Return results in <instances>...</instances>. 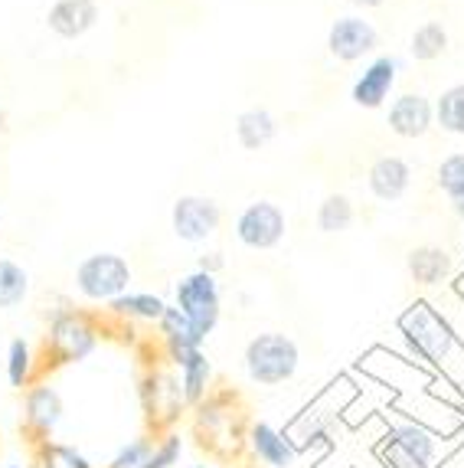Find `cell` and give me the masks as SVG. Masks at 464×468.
<instances>
[{
	"label": "cell",
	"instance_id": "27",
	"mask_svg": "<svg viewBox=\"0 0 464 468\" xmlns=\"http://www.w3.org/2000/svg\"><path fill=\"white\" fill-rule=\"evenodd\" d=\"M43 468H95L92 462L82 452H76L72 445H59V442H47L43 445Z\"/></svg>",
	"mask_w": 464,
	"mask_h": 468
},
{
	"label": "cell",
	"instance_id": "9",
	"mask_svg": "<svg viewBox=\"0 0 464 468\" xmlns=\"http://www.w3.org/2000/svg\"><path fill=\"white\" fill-rule=\"evenodd\" d=\"M399 72H403V59L399 56H376V59H370L366 69L356 76L353 89H350L353 105H360L366 112L383 109L389 101V95H393Z\"/></svg>",
	"mask_w": 464,
	"mask_h": 468
},
{
	"label": "cell",
	"instance_id": "34",
	"mask_svg": "<svg viewBox=\"0 0 464 468\" xmlns=\"http://www.w3.org/2000/svg\"><path fill=\"white\" fill-rule=\"evenodd\" d=\"M190 468H209V465H190Z\"/></svg>",
	"mask_w": 464,
	"mask_h": 468
},
{
	"label": "cell",
	"instance_id": "30",
	"mask_svg": "<svg viewBox=\"0 0 464 468\" xmlns=\"http://www.w3.org/2000/svg\"><path fill=\"white\" fill-rule=\"evenodd\" d=\"M223 266H226L223 252H206V256H200V262H196V269H200V272H209V275H216Z\"/></svg>",
	"mask_w": 464,
	"mask_h": 468
},
{
	"label": "cell",
	"instance_id": "31",
	"mask_svg": "<svg viewBox=\"0 0 464 468\" xmlns=\"http://www.w3.org/2000/svg\"><path fill=\"white\" fill-rule=\"evenodd\" d=\"M347 4H353V7H360V10H376V7H383L386 0H347Z\"/></svg>",
	"mask_w": 464,
	"mask_h": 468
},
{
	"label": "cell",
	"instance_id": "12",
	"mask_svg": "<svg viewBox=\"0 0 464 468\" xmlns=\"http://www.w3.org/2000/svg\"><path fill=\"white\" fill-rule=\"evenodd\" d=\"M157 324H161L167 357H171L177 367H184L186 360L194 357L196 351H203V341H206V335H203L194 321L180 312L177 304H167V312H163V318L157 321Z\"/></svg>",
	"mask_w": 464,
	"mask_h": 468
},
{
	"label": "cell",
	"instance_id": "10",
	"mask_svg": "<svg viewBox=\"0 0 464 468\" xmlns=\"http://www.w3.org/2000/svg\"><path fill=\"white\" fill-rule=\"evenodd\" d=\"M435 445H438V439L426 426H418V422H395L393 430H389L386 445H383V455L389 462H395L399 468H428L435 462Z\"/></svg>",
	"mask_w": 464,
	"mask_h": 468
},
{
	"label": "cell",
	"instance_id": "25",
	"mask_svg": "<svg viewBox=\"0 0 464 468\" xmlns=\"http://www.w3.org/2000/svg\"><path fill=\"white\" fill-rule=\"evenodd\" d=\"M435 184H438V190L451 200H461L464 197V151H455V154H448L445 161L438 165V171H435Z\"/></svg>",
	"mask_w": 464,
	"mask_h": 468
},
{
	"label": "cell",
	"instance_id": "20",
	"mask_svg": "<svg viewBox=\"0 0 464 468\" xmlns=\"http://www.w3.org/2000/svg\"><path fill=\"white\" fill-rule=\"evenodd\" d=\"M30 295V272L16 259L0 256V312H14Z\"/></svg>",
	"mask_w": 464,
	"mask_h": 468
},
{
	"label": "cell",
	"instance_id": "22",
	"mask_svg": "<svg viewBox=\"0 0 464 468\" xmlns=\"http://www.w3.org/2000/svg\"><path fill=\"white\" fill-rule=\"evenodd\" d=\"M435 125L445 134L464 138V82L448 86L435 99Z\"/></svg>",
	"mask_w": 464,
	"mask_h": 468
},
{
	"label": "cell",
	"instance_id": "15",
	"mask_svg": "<svg viewBox=\"0 0 464 468\" xmlns=\"http://www.w3.org/2000/svg\"><path fill=\"white\" fill-rule=\"evenodd\" d=\"M451 269H455V259H451L448 250H441V246H416L406 256V272L412 275V282L428 285V289L448 279Z\"/></svg>",
	"mask_w": 464,
	"mask_h": 468
},
{
	"label": "cell",
	"instance_id": "29",
	"mask_svg": "<svg viewBox=\"0 0 464 468\" xmlns=\"http://www.w3.org/2000/svg\"><path fill=\"white\" fill-rule=\"evenodd\" d=\"M180 452H184V439H180V436L161 439V442L154 445V452H151V459H147L144 468H171V465H177Z\"/></svg>",
	"mask_w": 464,
	"mask_h": 468
},
{
	"label": "cell",
	"instance_id": "11",
	"mask_svg": "<svg viewBox=\"0 0 464 468\" xmlns=\"http://www.w3.org/2000/svg\"><path fill=\"white\" fill-rule=\"evenodd\" d=\"M386 125L395 138H406V141L426 138L435 128V101L418 92L395 95V99L389 101Z\"/></svg>",
	"mask_w": 464,
	"mask_h": 468
},
{
	"label": "cell",
	"instance_id": "3",
	"mask_svg": "<svg viewBox=\"0 0 464 468\" xmlns=\"http://www.w3.org/2000/svg\"><path fill=\"white\" fill-rule=\"evenodd\" d=\"M132 266L118 252H92L76 266V292L86 302H115L132 292Z\"/></svg>",
	"mask_w": 464,
	"mask_h": 468
},
{
	"label": "cell",
	"instance_id": "21",
	"mask_svg": "<svg viewBox=\"0 0 464 468\" xmlns=\"http://www.w3.org/2000/svg\"><path fill=\"white\" fill-rule=\"evenodd\" d=\"M448 49V30L441 27V20H426L416 27L409 37V56L416 63H435Z\"/></svg>",
	"mask_w": 464,
	"mask_h": 468
},
{
	"label": "cell",
	"instance_id": "28",
	"mask_svg": "<svg viewBox=\"0 0 464 468\" xmlns=\"http://www.w3.org/2000/svg\"><path fill=\"white\" fill-rule=\"evenodd\" d=\"M151 452H154V445L147 442V439H134V442H128L121 452L111 459L109 468H144Z\"/></svg>",
	"mask_w": 464,
	"mask_h": 468
},
{
	"label": "cell",
	"instance_id": "16",
	"mask_svg": "<svg viewBox=\"0 0 464 468\" xmlns=\"http://www.w3.org/2000/svg\"><path fill=\"white\" fill-rule=\"evenodd\" d=\"M252 452L258 455V462H265L271 468H291L294 459H298V449H294L291 439L281 430H275V426H269V422L252 426Z\"/></svg>",
	"mask_w": 464,
	"mask_h": 468
},
{
	"label": "cell",
	"instance_id": "4",
	"mask_svg": "<svg viewBox=\"0 0 464 468\" xmlns=\"http://www.w3.org/2000/svg\"><path fill=\"white\" fill-rule=\"evenodd\" d=\"M174 304L194 321L203 335H213V328L219 324V314H223V295H219L216 275L200 272V269L186 272L174 285Z\"/></svg>",
	"mask_w": 464,
	"mask_h": 468
},
{
	"label": "cell",
	"instance_id": "13",
	"mask_svg": "<svg viewBox=\"0 0 464 468\" xmlns=\"http://www.w3.org/2000/svg\"><path fill=\"white\" fill-rule=\"evenodd\" d=\"M366 187H370V194L376 197V200H383V203L403 200V197L409 194V187H412L409 161H406V157H399V154L376 157V161L370 165V171H366Z\"/></svg>",
	"mask_w": 464,
	"mask_h": 468
},
{
	"label": "cell",
	"instance_id": "14",
	"mask_svg": "<svg viewBox=\"0 0 464 468\" xmlns=\"http://www.w3.org/2000/svg\"><path fill=\"white\" fill-rule=\"evenodd\" d=\"M99 4L95 0H56L47 10V27L59 39H82L99 24Z\"/></svg>",
	"mask_w": 464,
	"mask_h": 468
},
{
	"label": "cell",
	"instance_id": "26",
	"mask_svg": "<svg viewBox=\"0 0 464 468\" xmlns=\"http://www.w3.org/2000/svg\"><path fill=\"white\" fill-rule=\"evenodd\" d=\"M30 374H33V347H30V341L16 337V341H10V347H7L10 387H20V390H24L26 383H30Z\"/></svg>",
	"mask_w": 464,
	"mask_h": 468
},
{
	"label": "cell",
	"instance_id": "23",
	"mask_svg": "<svg viewBox=\"0 0 464 468\" xmlns=\"http://www.w3.org/2000/svg\"><path fill=\"white\" fill-rule=\"evenodd\" d=\"M356 210H353V200L347 194H327L318 207V229L327 236L333 233H347L353 227Z\"/></svg>",
	"mask_w": 464,
	"mask_h": 468
},
{
	"label": "cell",
	"instance_id": "17",
	"mask_svg": "<svg viewBox=\"0 0 464 468\" xmlns=\"http://www.w3.org/2000/svg\"><path fill=\"white\" fill-rule=\"evenodd\" d=\"M279 134V118L269 109H246L236 118V138L246 151H262Z\"/></svg>",
	"mask_w": 464,
	"mask_h": 468
},
{
	"label": "cell",
	"instance_id": "8",
	"mask_svg": "<svg viewBox=\"0 0 464 468\" xmlns=\"http://www.w3.org/2000/svg\"><path fill=\"white\" fill-rule=\"evenodd\" d=\"M49 347L59 364H79L99 347V331L79 312H59L49 324Z\"/></svg>",
	"mask_w": 464,
	"mask_h": 468
},
{
	"label": "cell",
	"instance_id": "19",
	"mask_svg": "<svg viewBox=\"0 0 464 468\" xmlns=\"http://www.w3.org/2000/svg\"><path fill=\"white\" fill-rule=\"evenodd\" d=\"M109 312L128 321H161L167 312V302L161 295H151V292H124L115 302H109Z\"/></svg>",
	"mask_w": 464,
	"mask_h": 468
},
{
	"label": "cell",
	"instance_id": "1",
	"mask_svg": "<svg viewBox=\"0 0 464 468\" xmlns=\"http://www.w3.org/2000/svg\"><path fill=\"white\" fill-rule=\"evenodd\" d=\"M242 364H246V374L252 383L279 387V383H288L298 374L301 351H298L294 337L281 335V331H262V335H256L246 344Z\"/></svg>",
	"mask_w": 464,
	"mask_h": 468
},
{
	"label": "cell",
	"instance_id": "33",
	"mask_svg": "<svg viewBox=\"0 0 464 468\" xmlns=\"http://www.w3.org/2000/svg\"><path fill=\"white\" fill-rule=\"evenodd\" d=\"M4 122H7V115H4V112H0V134L7 132V125H4Z\"/></svg>",
	"mask_w": 464,
	"mask_h": 468
},
{
	"label": "cell",
	"instance_id": "2",
	"mask_svg": "<svg viewBox=\"0 0 464 468\" xmlns=\"http://www.w3.org/2000/svg\"><path fill=\"white\" fill-rule=\"evenodd\" d=\"M399 331L409 341L412 354H416L422 364H435L438 367L441 360L455 351V331L441 312H435L428 302H412L403 314H399Z\"/></svg>",
	"mask_w": 464,
	"mask_h": 468
},
{
	"label": "cell",
	"instance_id": "5",
	"mask_svg": "<svg viewBox=\"0 0 464 468\" xmlns=\"http://www.w3.org/2000/svg\"><path fill=\"white\" fill-rule=\"evenodd\" d=\"M285 233H288V217L279 203L271 200H252L236 217V239L252 252L279 250L281 242H285Z\"/></svg>",
	"mask_w": 464,
	"mask_h": 468
},
{
	"label": "cell",
	"instance_id": "6",
	"mask_svg": "<svg viewBox=\"0 0 464 468\" xmlns=\"http://www.w3.org/2000/svg\"><path fill=\"white\" fill-rule=\"evenodd\" d=\"M219 223H223V210L213 197L200 194H184L174 200L171 207V229L180 242H190V246H200L209 236L219 233Z\"/></svg>",
	"mask_w": 464,
	"mask_h": 468
},
{
	"label": "cell",
	"instance_id": "18",
	"mask_svg": "<svg viewBox=\"0 0 464 468\" xmlns=\"http://www.w3.org/2000/svg\"><path fill=\"white\" fill-rule=\"evenodd\" d=\"M62 420V397L53 387H33L26 393V422L30 430H37L39 436H49V432L59 426Z\"/></svg>",
	"mask_w": 464,
	"mask_h": 468
},
{
	"label": "cell",
	"instance_id": "32",
	"mask_svg": "<svg viewBox=\"0 0 464 468\" xmlns=\"http://www.w3.org/2000/svg\"><path fill=\"white\" fill-rule=\"evenodd\" d=\"M451 210H455V217L464 223V197H461V200H451Z\"/></svg>",
	"mask_w": 464,
	"mask_h": 468
},
{
	"label": "cell",
	"instance_id": "24",
	"mask_svg": "<svg viewBox=\"0 0 464 468\" xmlns=\"http://www.w3.org/2000/svg\"><path fill=\"white\" fill-rule=\"evenodd\" d=\"M209 377H213V364H209L206 354L196 351L194 357L180 367V387H184L186 403H200L203 393H206V387H209Z\"/></svg>",
	"mask_w": 464,
	"mask_h": 468
},
{
	"label": "cell",
	"instance_id": "35",
	"mask_svg": "<svg viewBox=\"0 0 464 468\" xmlns=\"http://www.w3.org/2000/svg\"><path fill=\"white\" fill-rule=\"evenodd\" d=\"M10 468H20V465H10Z\"/></svg>",
	"mask_w": 464,
	"mask_h": 468
},
{
	"label": "cell",
	"instance_id": "7",
	"mask_svg": "<svg viewBox=\"0 0 464 468\" xmlns=\"http://www.w3.org/2000/svg\"><path fill=\"white\" fill-rule=\"evenodd\" d=\"M379 47V30L360 14H343L337 16L327 30V53L337 63H360L366 56H373Z\"/></svg>",
	"mask_w": 464,
	"mask_h": 468
}]
</instances>
